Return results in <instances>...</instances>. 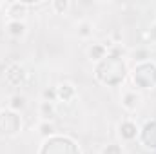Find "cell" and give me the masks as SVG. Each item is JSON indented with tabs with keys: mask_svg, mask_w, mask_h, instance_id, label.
Here are the masks:
<instances>
[{
	"mask_svg": "<svg viewBox=\"0 0 156 154\" xmlns=\"http://www.w3.org/2000/svg\"><path fill=\"white\" fill-rule=\"evenodd\" d=\"M22 29H24L22 24H13V26H11V31H13V33H22Z\"/></svg>",
	"mask_w": 156,
	"mask_h": 154,
	"instance_id": "cell-1",
	"label": "cell"
}]
</instances>
